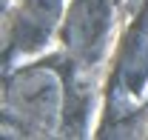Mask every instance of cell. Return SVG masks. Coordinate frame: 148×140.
Masks as SVG:
<instances>
[{
    "label": "cell",
    "instance_id": "3",
    "mask_svg": "<svg viewBox=\"0 0 148 140\" xmlns=\"http://www.w3.org/2000/svg\"><path fill=\"white\" fill-rule=\"evenodd\" d=\"M63 26V0H23L9 26L12 52H34Z\"/></svg>",
    "mask_w": 148,
    "mask_h": 140
},
{
    "label": "cell",
    "instance_id": "1",
    "mask_svg": "<svg viewBox=\"0 0 148 140\" xmlns=\"http://www.w3.org/2000/svg\"><path fill=\"white\" fill-rule=\"evenodd\" d=\"M6 109L29 129H51L63 112V83L54 69H23L6 89Z\"/></svg>",
    "mask_w": 148,
    "mask_h": 140
},
{
    "label": "cell",
    "instance_id": "2",
    "mask_svg": "<svg viewBox=\"0 0 148 140\" xmlns=\"http://www.w3.org/2000/svg\"><path fill=\"white\" fill-rule=\"evenodd\" d=\"M111 32V0H74L63 17V43L71 57L91 63Z\"/></svg>",
    "mask_w": 148,
    "mask_h": 140
}]
</instances>
